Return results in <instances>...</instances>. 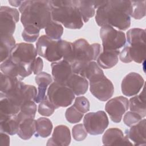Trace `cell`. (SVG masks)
Instances as JSON below:
<instances>
[{
	"mask_svg": "<svg viewBox=\"0 0 146 146\" xmlns=\"http://www.w3.org/2000/svg\"><path fill=\"white\" fill-rule=\"evenodd\" d=\"M35 131L36 120L33 118H27L20 121L17 135L23 140H29L35 134Z\"/></svg>",
	"mask_w": 146,
	"mask_h": 146,
	"instance_id": "27",
	"label": "cell"
},
{
	"mask_svg": "<svg viewBox=\"0 0 146 146\" xmlns=\"http://www.w3.org/2000/svg\"><path fill=\"white\" fill-rule=\"evenodd\" d=\"M145 125L146 120L143 119L132 125L129 129L125 130V136L133 141L135 145H145L146 144Z\"/></svg>",
	"mask_w": 146,
	"mask_h": 146,
	"instance_id": "19",
	"label": "cell"
},
{
	"mask_svg": "<svg viewBox=\"0 0 146 146\" xmlns=\"http://www.w3.org/2000/svg\"><path fill=\"white\" fill-rule=\"evenodd\" d=\"M102 142L104 145H133L127 136L117 128L108 129L102 136Z\"/></svg>",
	"mask_w": 146,
	"mask_h": 146,
	"instance_id": "18",
	"label": "cell"
},
{
	"mask_svg": "<svg viewBox=\"0 0 146 146\" xmlns=\"http://www.w3.org/2000/svg\"><path fill=\"white\" fill-rule=\"evenodd\" d=\"M66 86L69 87L76 96L86 94L88 88L87 79L78 74H73L68 79Z\"/></svg>",
	"mask_w": 146,
	"mask_h": 146,
	"instance_id": "23",
	"label": "cell"
},
{
	"mask_svg": "<svg viewBox=\"0 0 146 146\" xmlns=\"http://www.w3.org/2000/svg\"><path fill=\"white\" fill-rule=\"evenodd\" d=\"M36 112V103L30 100L25 103L21 107L20 111L17 114L19 123L21 120L27 118H35Z\"/></svg>",
	"mask_w": 146,
	"mask_h": 146,
	"instance_id": "32",
	"label": "cell"
},
{
	"mask_svg": "<svg viewBox=\"0 0 146 146\" xmlns=\"http://www.w3.org/2000/svg\"><path fill=\"white\" fill-rule=\"evenodd\" d=\"M1 45H0V55L1 62L2 63L7 59L15 47V40L13 35H0Z\"/></svg>",
	"mask_w": 146,
	"mask_h": 146,
	"instance_id": "28",
	"label": "cell"
},
{
	"mask_svg": "<svg viewBox=\"0 0 146 146\" xmlns=\"http://www.w3.org/2000/svg\"><path fill=\"white\" fill-rule=\"evenodd\" d=\"M99 34L103 50H119L126 43V36L124 33L112 26L101 27Z\"/></svg>",
	"mask_w": 146,
	"mask_h": 146,
	"instance_id": "7",
	"label": "cell"
},
{
	"mask_svg": "<svg viewBox=\"0 0 146 146\" xmlns=\"http://www.w3.org/2000/svg\"><path fill=\"white\" fill-rule=\"evenodd\" d=\"M21 82L17 78L10 76L1 72V93L0 96H3L14 90L20 84Z\"/></svg>",
	"mask_w": 146,
	"mask_h": 146,
	"instance_id": "30",
	"label": "cell"
},
{
	"mask_svg": "<svg viewBox=\"0 0 146 146\" xmlns=\"http://www.w3.org/2000/svg\"><path fill=\"white\" fill-rule=\"evenodd\" d=\"M75 4L84 23H87L95 14V1L78 0Z\"/></svg>",
	"mask_w": 146,
	"mask_h": 146,
	"instance_id": "25",
	"label": "cell"
},
{
	"mask_svg": "<svg viewBox=\"0 0 146 146\" xmlns=\"http://www.w3.org/2000/svg\"><path fill=\"white\" fill-rule=\"evenodd\" d=\"M142 118L141 116L139 113L130 111L127 112L124 115L123 117V122L127 126L131 127L140 121Z\"/></svg>",
	"mask_w": 146,
	"mask_h": 146,
	"instance_id": "42",
	"label": "cell"
},
{
	"mask_svg": "<svg viewBox=\"0 0 146 146\" xmlns=\"http://www.w3.org/2000/svg\"><path fill=\"white\" fill-rule=\"evenodd\" d=\"M78 75L86 78L89 81L104 75L102 68L95 61H92L82 67Z\"/></svg>",
	"mask_w": 146,
	"mask_h": 146,
	"instance_id": "29",
	"label": "cell"
},
{
	"mask_svg": "<svg viewBox=\"0 0 146 146\" xmlns=\"http://www.w3.org/2000/svg\"><path fill=\"white\" fill-rule=\"evenodd\" d=\"M52 128V122L49 119L44 117H39L36 120V131L34 135L37 137H47L50 135Z\"/></svg>",
	"mask_w": 146,
	"mask_h": 146,
	"instance_id": "31",
	"label": "cell"
},
{
	"mask_svg": "<svg viewBox=\"0 0 146 146\" xmlns=\"http://www.w3.org/2000/svg\"><path fill=\"white\" fill-rule=\"evenodd\" d=\"M35 80L38 85V92L34 101L36 103H39L45 97L47 87L52 83L51 76L46 72H41L35 77Z\"/></svg>",
	"mask_w": 146,
	"mask_h": 146,
	"instance_id": "21",
	"label": "cell"
},
{
	"mask_svg": "<svg viewBox=\"0 0 146 146\" xmlns=\"http://www.w3.org/2000/svg\"><path fill=\"white\" fill-rule=\"evenodd\" d=\"M59 44L62 58L71 64L73 62V43L59 39Z\"/></svg>",
	"mask_w": 146,
	"mask_h": 146,
	"instance_id": "35",
	"label": "cell"
},
{
	"mask_svg": "<svg viewBox=\"0 0 146 146\" xmlns=\"http://www.w3.org/2000/svg\"><path fill=\"white\" fill-rule=\"evenodd\" d=\"M87 133L84 125L82 124H78L72 127V135L76 141H80L84 140L87 136Z\"/></svg>",
	"mask_w": 146,
	"mask_h": 146,
	"instance_id": "41",
	"label": "cell"
},
{
	"mask_svg": "<svg viewBox=\"0 0 146 146\" xmlns=\"http://www.w3.org/2000/svg\"><path fill=\"white\" fill-rule=\"evenodd\" d=\"M129 107L131 111L136 112L140 115L143 118L146 116L145 108V95L144 88L139 95H136L129 100Z\"/></svg>",
	"mask_w": 146,
	"mask_h": 146,
	"instance_id": "26",
	"label": "cell"
},
{
	"mask_svg": "<svg viewBox=\"0 0 146 146\" xmlns=\"http://www.w3.org/2000/svg\"><path fill=\"white\" fill-rule=\"evenodd\" d=\"M55 107L49 100L47 96L41 101L38 106V111L39 113L44 116H50L55 111Z\"/></svg>",
	"mask_w": 146,
	"mask_h": 146,
	"instance_id": "38",
	"label": "cell"
},
{
	"mask_svg": "<svg viewBox=\"0 0 146 146\" xmlns=\"http://www.w3.org/2000/svg\"><path fill=\"white\" fill-rule=\"evenodd\" d=\"M109 124L107 114L103 111L87 113L83 119V125L87 133L91 135L103 133Z\"/></svg>",
	"mask_w": 146,
	"mask_h": 146,
	"instance_id": "9",
	"label": "cell"
},
{
	"mask_svg": "<svg viewBox=\"0 0 146 146\" xmlns=\"http://www.w3.org/2000/svg\"><path fill=\"white\" fill-rule=\"evenodd\" d=\"M119 53V50H102L96 59L97 63L102 68H111L117 63Z\"/></svg>",
	"mask_w": 146,
	"mask_h": 146,
	"instance_id": "24",
	"label": "cell"
},
{
	"mask_svg": "<svg viewBox=\"0 0 146 146\" xmlns=\"http://www.w3.org/2000/svg\"><path fill=\"white\" fill-rule=\"evenodd\" d=\"M23 2V1H9V3L14 7H19Z\"/></svg>",
	"mask_w": 146,
	"mask_h": 146,
	"instance_id": "45",
	"label": "cell"
},
{
	"mask_svg": "<svg viewBox=\"0 0 146 146\" xmlns=\"http://www.w3.org/2000/svg\"><path fill=\"white\" fill-rule=\"evenodd\" d=\"M19 127V121L17 114L0 115L1 132L7 133L9 135L17 134Z\"/></svg>",
	"mask_w": 146,
	"mask_h": 146,
	"instance_id": "22",
	"label": "cell"
},
{
	"mask_svg": "<svg viewBox=\"0 0 146 146\" xmlns=\"http://www.w3.org/2000/svg\"><path fill=\"white\" fill-rule=\"evenodd\" d=\"M52 6V20L60 23L66 28L80 29L83 26V21L76 6L75 0L50 1Z\"/></svg>",
	"mask_w": 146,
	"mask_h": 146,
	"instance_id": "3",
	"label": "cell"
},
{
	"mask_svg": "<svg viewBox=\"0 0 146 146\" xmlns=\"http://www.w3.org/2000/svg\"><path fill=\"white\" fill-rule=\"evenodd\" d=\"M31 64H25L13 60L10 58L1 63V71L4 74L17 78L20 81L33 72Z\"/></svg>",
	"mask_w": 146,
	"mask_h": 146,
	"instance_id": "13",
	"label": "cell"
},
{
	"mask_svg": "<svg viewBox=\"0 0 146 146\" xmlns=\"http://www.w3.org/2000/svg\"><path fill=\"white\" fill-rule=\"evenodd\" d=\"M20 110L8 98L1 97L0 115H8L17 114L20 111Z\"/></svg>",
	"mask_w": 146,
	"mask_h": 146,
	"instance_id": "34",
	"label": "cell"
},
{
	"mask_svg": "<svg viewBox=\"0 0 146 146\" xmlns=\"http://www.w3.org/2000/svg\"><path fill=\"white\" fill-rule=\"evenodd\" d=\"M83 113L79 112L73 105L68 107L65 112V117L70 123H78L81 121L83 117Z\"/></svg>",
	"mask_w": 146,
	"mask_h": 146,
	"instance_id": "39",
	"label": "cell"
},
{
	"mask_svg": "<svg viewBox=\"0 0 146 146\" xmlns=\"http://www.w3.org/2000/svg\"><path fill=\"white\" fill-rule=\"evenodd\" d=\"M131 17L135 19H141L145 15V3L144 1H131Z\"/></svg>",
	"mask_w": 146,
	"mask_h": 146,
	"instance_id": "37",
	"label": "cell"
},
{
	"mask_svg": "<svg viewBox=\"0 0 146 146\" xmlns=\"http://www.w3.org/2000/svg\"><path fill=\"white\" fill-rule=\"evenodd\" d=\"M52 9L50 1H23L19 7L21 22L23 26L33 25L44 29L52 20Z\"/></svg>",
	"mask_w": 146,
	"mask_h": 146,
	"instance_id": "2",
	"label": "cell"
},
{
	"mask_svg": "<svg viewBox=\"0 0 146 146\" xmlns=\"http://www.w3.org/2000/svg\"><path fill=\"white\" fill-rule=\"evenodd\" d=\"M46 96L56 109L68 107L75 99V94L69 87L55 82L48 86Z\"/></svg>",
	"mask_w": 146,
	"mask_h": 146,
	"instance_id": "6",
	"label": "cell"
},
{
	"mask_svg": "<svg viewBox=\"0 0 146 146\" xmlns=\"http://www.w3.org/2000/svg\"><path fill=\"white\" fill-rule=\"evenodd\" d=\"M19 19V12L17 9L9 6H1L0 35H13Z\"/></svg>",
	"mask_w": 146,
	"mask_h": 146,
	"instance_id": "10",
	"label": "cell"
},
{
	"mask_svg": "<svg viewBox=\"0 0 146 146\" xmlns=\"http://www.w3.org/2000/svg\"><path fill=\"white\" fill-rule=\"evenodd\" d=\"M37 54L36 49L33 44L22 42L16 44L9 58L17 62L30 64L36 58Z\"/></svg>",
	"mask_w": 146,
	"mask_h": 146,
	"instance_id": "15",
	"label": "cell"
},
{
	"mask_svg": "<svg viewBox=\"0 0 146 146\" xmlns=\"http://www.w3.org/2000/svg\"><path fill=\"white\" fill-rule=\"evenodd\" d=\"M126 41L132 61L142 63L145 59V30L140 28L129 29L127 32Z\"/></svg>",
	"mask_w": 146,
	"mask_h": 146,
	"instance_id": "5",
	"label": "cell"
},
{
	"mask_svg": "<svg viewBox=\"0 0 146 146\" xmlns=\"http://www.w3.org/2000/svg\"><path fill=\"white\" fill-rule=\"evenodd\" d=\"M43 68V62L41 58L36 57L31 64V68L34 74L38 75L42 72Z\"/></svg>",
	"mask_w": 146,
	"mask_h": 146,
	"instance_id": "43",
	"label": "cell"
},
{
	"mask_svg": "<svg viewBox=\"0 0 146 146\" xmlns=\"http://www.w3.org/2000/svg\"><path fill=\"white\" fill-rule=\"evenodd\" d=\"M38 91L33 85L26 84L21 82L19 86L7 95L0 96L8 98L13 104L19 108L26 102L34 100L37 95Z\"/></svg>",
	"mask_w": 146,
	"mask_h": 146,
	"instance_id": "12",
	"label": "cell"
},
{
	"mask_svg": "<svg viewBox=\"0 0 146 146\" xmlns=\"http://www.w3.org/2000/svg\"><path fill=\"white\" fill-rule=\"evenodd\" d=\"M144 85L142 76L136 72H130L122 80L121 89L123 94L127 96L137 95Z\"/></svg>",
	"mask_w": 146,
	"mask_h": 146,
	"instance_id": "16",
	"label": "cell"
},
{
	"mask_svg": "<svg viewBox=\"0 0 146 146\" xmlns=\"http://www.w3.org/2000/svg\"><path fill=\"white\" fill-rule=\"evenodd\" d=\"M40 29L35 25H27L24 26L23 30L22 33V36L25 41L27 42H35L39 36Z\"/></svg>",
	"mask_w": 146,
	"mask_h": 146,
	"instance_id": "36",
	"label": "cell"
},
{
	"mask_svg": "<svg viewBox=\"0 0 146 146\" xmlns=\"http://www.w3.org/2000/svg\"><path fill=\"white\" fill-rule=\"evenodd\" d=\"M73 62L71 66L73 72L78 74L83 66L97 59L102 52L99 43L90 44L87 40L80 38L73 43Z\"/></svg>",
	"mask_w": 146,
	"mask_h": 146,
	"instance_id": "4",
	"label": "cell"
},
{
	"mask_svg": "<svg viewBox=\"0 0 146 146\" xmlns=\"http://www.w3.org/2000/svg\"><path fill=\"white\" fill-rule=\"evenodd\" d=\"M51 67L54 82L63 85H66L68 79L74 73L71 64L63 59L52 62Z\"/></svg>",
	"mask_w": 146,
	"mask_h": 146,
	"instance_id": "17",
	"label": "cell"
},
{
	"mask_svg": "<svg viewBox=\"0 0 146 146\" xmlns=\"http://www.w3.org/2000/svg\"><path fill=\"white\" fill-rule=\"evenodd\" d=\"M131 1H104L96 10L95 21L100 27L110 26L126 30L131 25Z\"/></svg>",
	"mask_w": 146,
	"mask_h": 146,
	"instance_id": "1",
	"label": "cell"
},
{
	"mask_svg": "<svg viewBox=\"0 0 146 146\" xmlns=\"http://www.w3.org/2000/svg\"><path fill=\"white\" fill-rule=\"evenodd\" d=\"M73 106L80 112L87 113L90 111V103L88 100L84 96H78L75 98Z\"/></svg>",
	"mask_w": 146,
	"mask_h": 146,
	"instance_id": "40",
	"label": "cell"
},
{
	"mask_svg": "<svg viewBox=\"0 0 146 146\" xmlns=\"http://www.w3.org/2000/svg\"><path fill=\"white\" fill-rule=\"evenodd\" d=\"M38 54L49 62H55L62 58L59 40H54L46 35L40 36L36 43Z\"/></svg>",
	"mask_w": 146,
	"mask_h": 146,
	"instance_id": "8",
	"label": "cell"
},
{
	"mask_svg": "<svg viewBox=\"0 0 146 146\" xmlns=\"http://www.w3.org/2000/svg\"><path fill=\"white\" fill-rule=\"evenodd\" d=\"M0 145L1 146H9L10 145V137L7 133L1 132L0 134Z\"/></svg>",
	"mask_w": 146,
	"mask_h": 146,
	"instance_id": "44",
	"label": "cell"
},
{
	"mask_svg": "<svg viewBox=\"0 0 146 146\" xmlns=\"http://www.w3.org/2000/svg\"><path fill=\"white\" fill-rule=\"evenodd\" d=\"M129 108V102L127 98L117 96L108 100L105 106V110L109 115L111 120L115 123H120L123 114Z\"/></svg>",
	"mask_w": 146,
	"mask_h": 146,
	"instance_id": "14",
	"label": "cell"
},
{
	"mask_svg": "<svg viewBox=\"0 0 146 146\" xmlns=\"http://www.w3.org/2000/svg\"><path fill=\"white\" fill-rule=\"evenodd\" d=\"M46 35L54 40H59L63 33V26L59 22L51 20L44 28Z\"/></svg>",
	"mask_w": 146,
	"mask_h": 146,
	"instance_id": "33",
	"label": "cell"
},
{
	"mask_svg": "<svg viewBox=\"0 0 146 146\" xmlns=\"http://www.w3.org/2000/svg\"><path fill=\"white\" fill-rule=\"evenodd\" d=\"M70 130L64 125H59L55 127L52 137L46 144L47 145L67 146L71 143Z\"/></svg>",
	"mask_w": 146,
	"mask_h": 146,
	"instance_id": "20",
	"label": "cell"
},
{
	"mask_svg": "<svg viewBox=\"0 0 146 146\" xmlns=\"http://www.w3.org/2000/svg\"><path fill=\"white\" fill-rule=\"evenodd\" d=\"M91 93L102 102L109 100L114 93V87L112 82L105 75L89 81Z\"/></svg>",
	"mask_w": 146,
	"mask_h": 146,
	"instance_id": "11",
	"label": "cell"
}]
</instances>
